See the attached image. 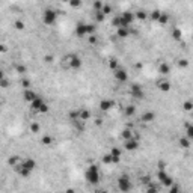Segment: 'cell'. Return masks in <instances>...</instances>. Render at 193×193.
<instances>
[{
    "label": "cell",
    "mask_w": 193,
    "mask_h": 193,
    "mask_svg": "<svg viewBox=\"0 0 193 193\" xmlns=\"http://www.w3.org/2000/svg\"><path fill=\"white\" fill-rule=\"evenodd\" d=\"M157 89L161 92H169L171 91V82L166 77H161L160 80H157Z\"/></svg>",
    "instance_id": "ba28073f"
},
{
    "label": "cell",
    "mask_w": 193,
    "mask_h": 193,
    "mask_svg": "<svg viewBox=\"0 0 193 193\" xmlns=\"http://www.w3.org/2000/svg\"><path fill=\"white\" fill-rule=\"evenodd\" d=\"M45 62H53V56H45Z\"/></svg>",
    "instance_id": "ab89813d"
},
{
    "label": "cell",
    "mask_w": 193,
    "mask_h": 193,
    "mask_svg": "<svg viewBox=\"0 0 193 193\" xmlns=\"http://www.w3.org/2000/svg\"><path fill=\"white\" fill-rule=\"evenodd\" d=\"M109 68L112 71H116L118 68H119V64H118V60L116 59H112L110 62H109Z\"/></svg>",
    "instance_id": "d4e9b609"
},
{
    "label": "cell",
    "mask_w": 193,
    "mask_h": 193,
    "mask_svg": "<svg viewBox=\"0 0 193 193\" xmlns=\"http://www.w3.org/2000/svg\"><path fill=\"white\" fill-rule=\"evenodd\" d=\"M158 72H160L163 77H166V75L171 72V65H169L168 62H160V65H158Z\"/></svg>",
    "instance_id": "7c38bea8"
},
{
    "label": "cell",
    "mask_w": 193,
    "mask_h": 193,
    "mask_svg": "<svg viewBox=\"0 0 193 193\" xmlns=\"http://www.w3.org/2000/svg\"><path fill=\"white\" fill-rule=\"evenodd\" d=\"M115 79H116L118 82H121V83H125V82L128 80V72L119 67L118 70L115 71Z\"/></svg>",
    "instance_id": "9c48e42d"
},
{
    "label": "cell",
    "mask_w": 193,
    "mask_h": 193,
    "mask_svg": "<svg viewBox=\"0 0 193 193\" xmlns=\"http://www.w3.org/2000/svg\"><path fill=\"white\" fill-rule=\"evenodd\" d=\"M103 160H104V163H113V158H112V156H110V152H109V154H106Z\"/></svg>",
    "instance_id": "d590c367"
},
{
    "label": "cell",
    "mask_w": 193,
    "mask_h": 193,
    "mask_svg": "<svg viewBox=\"0 0 193 193\" xmlns=\"http://www.w3.org/2000/svg\"><path fill=\"white\" fill-rule=\"evenodd\" d=\"M85 178H86V181L89 184L97 186L100 183V171H98V168L95 164H91L86 169V172H85Z\"/></svg>",
    "instance_id": "7a4b0ae2"
},
{
    "label": "cell",
    "mask_w": 193,
    "mask_h": 193,
    "mask_svg": "<svg viewBox=\"0 0 193 193\" xmlns=\"http://www.w3.org/2000/svg\"><path fill=\"white\" fill-rule=\"evenodd\" d=\"M30 109H32V112H36V113H47L48 112V106L41 97H38L33 103H30Z\"/></svg>",
    "instance_id": "3957f363"
},
{
    "label": "cell",
    "mask_w": 193,
    "mask_h": 193,
    "mask_svg": "<svg viewBox=\"0 0 193 193\" xmlns=\"http://www.w3.org/2000/svg\"><path fill=\"white\" fill-rule=\"evenodd\" d=\"M124 112H125V115H127V116H133V115H134V112H136V107H134V106H127Z\"/></svg>",
    "instance_id": "cb8c5ba5"
},
{
    "label": "cell",
    "mask_w": 193,
    "mask_h": 193,
    "mask_svg": "<svg viewBox=\"0 0 193 193\" xmlns=\"http://www.w3.org/2000/svg\"><path fill=\"white\" fill-rule=\"evenodd\" d=\"M122 139H124V142L133 139V131H131L130 128H125V130L122 131Z\"/></svg>",
    "instance_id": "ac0fdd59"
},
{
    "label": "cell",
    "mask_w": 193,
    "mask_h": 193,
    "mask_svg": "<svg viewBox=\"0 0 193 193\" xmlns=\"http://www.w3.org/2000/svg\"><path fill=\"white\" fill-rule=\"evenodd\" d=\"M134 15H136V18H139V20H146L148 18V12H145V11H137V12H134Z\"/></svg>",
    "instance_id": "484cf974"
},
{
    "label": "cell",
    "mask_w": 193,
    "mask_h": 193,
    "mask_svg": "<svg viewBox=\"0 0 193 193\" xmlns=\"http://www.w3.org/2000/svg\"><path fill=\"white\" fill-rule=\"evenodd\" d=\"M95 193H107V192H106V190H97Z\"/></svg>",
    "instance_id": "60d3db41"
},
{
    "label": "cell",
    "mask_w": 193,
    "mask_h": 193,
    "mask_svg": "<svg viewBox=\"0 0 193 193\" xmlns=\"http://www.w3.org/2000/svg\"><path fill=\"white\" fill-rule=\"evenodd\" d=\"M39 130H41V127H39V124L38 122L30 124V131H32V133H39Z\"/></svg>",
    "instance_id": "f546056e"
},
{
    "label": "cell",
    "mask_w": 193,
    "mask_h": 193,
    "mask_svg": "<svg viewBox=\"0 0 193 193\" xmlns=\"http://www.w3.org/2000/svg\"><path fill=\"white\" fill-rule=\"evenodd\" d=\"M192 38H193V35H192Z\"/></svg>",
    "instance_id": "ee69618b"
},
{
    "label": "cell",
    "mask_w": 193,
    "mask_h": 193,
    "mask_svg": "<svg viewBox=\"0 0 193 193\" xmlns=\"http://www.w3.org/2000/svg\"><path fill=\"white\" fill-rule=\"evenodd\" d=\"M21 83H23V88H26V89L30 88V82H29V80H23Z\"/></svg>",
    "instance_id": "f35d334b"
},
{
    "label": "cell",
    "mask_w": 193,
    "mask_h": 193,
    "mask_svg": "<svg viewBox=\"0 0 193 193\" xmlns=\"http://www.w3.org/2000/svg\"><path fill=\"white\" fill-rule=\"evenodd\" d=\"M88 38H89V42H91V44H95V42H98V38H97L95 35L88 36Z\"/></svg>",
    "instance_id": "74e56055"
},
{
    "label": "cell",
    "mask_w": 193,
    "mask_h": 193,
    "mask_svg": "<svg viewBox=\"0 0 193 193\" xmlns=\"http://www.w3.org/2000/svg\"><path fill=\"white\" fill-rule=\"evenodd\" d=\"M82 5V2H77V0H74V2H70V6L71 8H79Z\"/></svg>",
    "instance_id": "8d00e7d4"
},
{
    "label": "cell",
    "mask_w": 193,
    "mask_h": 193,
    "mask_svg": "<svg viewBox=\"0 0 193 193\" xmlns=\"http://www.w3.org/2000/svg\"><path fill=\"white\" fill-rule=\"evenodd\" d=\"M181 36H183L181 29H174V30H172V38H174V39H179Z\"/></svg>",
    "instance_id": "f1b7e54d"
},
{
    "label": "cell",
    "mask_w": 193,
    "mask_h": 193,
    "mask_svg": "<svg viewBox=\"0 0 193 193\" xmlns=\"http://www.w3.org/2000/svg\"><path fill=\"white\" fill-rule=\"evenodd\" d=\"M181 193H184V192H181Z\"/></svg>",
    "instance_id": "7bdbcfd3"
},
{
    "label": "cell",
    "mask_w": 193,
    "mask_h": 193,
    "mask_svg": "<svg viewBox=\"0 0 193 193\" xmlns=\"http://www.w3.org/2000/svg\"><path fill=\"white\" fill-rule=\"evenodd\" d=\"M130 94L134 97V98H137V100H143L145 98V91L142 88L141 85H137V83H133L131 86H130Z\"/></svg>",
    "instance_id": "52a82bcc"
},
{
    "label": "cell",
    "mask_w": 193,
    "mask_h": 193,
    "mask_svg": "<svg viewBox=\"0 0 193 193\" xmlns=\"http://www.w3.org/2000/svg\"><path fill=\"white\" fill-rule=\"evenodd\" d=\"M101 12H103L104 15L110 14V12H112V6H110V5H106V3H104V6H103V11H101Z\"/></svg>",
    "instance_id": "836d02e7"
},
{
    "label": "cell",
    "mask_w": 193,
    "mask_h": 193,
    "mask_svg": "<svg viewBox=\"0 0 193 193\" xmlns=\"http://www.w3.org/2000/svg\"><path fill=\"white\" fill-rule=\"evenodd\" d=\"M161 14H163V12H160V11H152V12H151V20H154V21H157L158 23V20H160V17H161Z\"/></svg>",
    "instance_id": "83f0119b"
},
{
    "label": "cell",
    "mask_w": 193,
    "mask_h": 193,
    "mask_svg": "<svg viewBox=\"0 0 193 193\" xmlns=\"http://www.w3.org/2000/svg\"><path fill=\"white\" fill-rule=\"evenodd\" d=\"M56 20H57V12L54 11V9H45L44 12H42V21H44V24H48V26H52L56 23Z\"/></svg>",
    "instance_id": "8992f818"
},
{
    "label": "cell",
    "mask_w": 193,
    "mask_h": 193,
    "mask_svg": "<svg viewBox=\"0 0 193 193\" xmlns=\"http://www.w3.org/2000/svg\"><path fill=\"white\" fill-rule=\"evenodd\" d=\"M41 142H42V145L50 146V145H53V137H52V136H48V134H45V136H42Z\"/></svg>",
    "instance_id": "7402d4cb"
},
{
    "label": "cell",
    "mask_w": 193,
    "mask_h": 193,
    "mask_svg": "<svg viewBox=\"0 0 193 193\" xmlns=\"http://www.w3.org/2000/svg\"><path fill=\"white\" fill-rule=\"evenodd\" d=\"M14 26H15V29H18V30H23V29H24V23L20 21V20H17V21L14 23Z\"/></svg>",
    "instance_id": "e575fe53"
},
{
    "label": "cell",
    "mask_w": 193,
    "mask_h": 193,
    "mask_svg": "<svg viewBox=\"0 0 193 193\" xmlns=\"http://www.w3.org/2000/svg\"><path fill=\"white\" fill-rule=\"evenodd\" d=\"M113 101L112 100H101V103H100V109L103 110V112H107V110H110L112 107H113Z\"/></svg>",
    "instance_id": "2e32d148"
},
{
    "label": "cell",
    "mask_w": 193,
    "mask_h": 193,
    "mask_svg": "<svg viewBox=\"0 0 193 193\" xmlns=\"http://www.w3.org/2000/svg\"><path fill=\"white\" fill-rule=\"evenodd\" d=\"M157 181H158V183H161L164 187H171V186L174 184L172 176L169 175L164 169H158V171H157Z\"/></svg>",
    "instance_id": "5b68a950"
},
{
    "label": "cell",
    "mask_w": 193,
    "mask_h": 193,
    "mask_svg": "<svg viewBox=\"0 0 193 193\" xmlns=\"http://www.w3.org/2000/svg\"><path fill=\"white\" fill-rule=\"evenodd\" d=\"M168 21H169V15H168L166 12H163V14H161V17H160V20H158V24L164 26V24H166Z\"/></svg>",
    "instance_id": "4316f807"
},
{
    "label": "cell",
    "mask_w": 193,
    "mask_h": 193,
    "mask_svg": "<svg viewBox=\"0 0 193 193\" xmlns=\"http://www.w3.org/2000/svg\"><path fill=\"white\" fill-rule=\"evenodd\" d=\"M60 67L64 68V70H79L80 67H82V59L77 56V54H68V56H65L62 60H60Z\"/></svg>",
    "instance_id": "6da1fadb"
},
{
    "label": "cell",
    "mask_w": 193,
    "mask_h": 193,
    "mask_svg": "<svg viewBox=\"0 0 193 193\" xmlns=\"http://www.w3.org/2000/svg\"><path fill=\"white\" fill-rule=\"evenodd\" d=\"M186 137L189 141H193V124H189L186 128Z\"/></svg>",
    "instance_id": "ffe728a7"
},
{
    "label": "cell",
    "mask_w": 193,
    "mask_h": 193,
    "mask_svg": "<svg viewBox=\"0 0 193 193\" xmlns=\"http://www.w3.org/2000/svg\"><path fill=\"white\" fill-rule=\"evenodd\" d=\"M183 109H184V112H192L193 110V101L192 100L184 101V103H183Z\"/></svg>",
    "instance_id": "603a6c76"
},
{
    "label": "cell",
    "mask_w": 193,
    "mask_h": 193,
    "mask_svg": "<svg viewBox=\"0 0 193 193\" xmlns=\"http://www.w3.org/2000/svg\"><path fill=\"white\" fill-rule=\"evenodd\" d=\"M169 193H181L179 186H178V184H172V186L169 187Z\"/></svg>",
    "instance_id": "4dcf8cb0"
},
{
    "label": "cell",
    "mask_w": 193,
    "mask_h": 193,
    "mask_svg": "<svg viewBox=\"0 0 193 193\" xmlns=\"http://www.w3.org/2000/svg\"><path fill=\"white\" fill-rule=\"evenodd\" d=\"M124 148L127 149V151H136L137 148H139V141L137 139H130V141H125L124 142Z\"/></svg>",
    "instance_id": "30bf717a"
},
{
    "label": "cell",
    "mask_w": 193,
    "mask_h": 193,
    "mask_svg": "<svg viewBox=\"0 0 193 193\" xmlns=\"http://www.w3.org/2000/svg\"><path fill=\"white\" fill-rule=\"evenodd\" d=\"M23 98H24V101H27V103H33L36 98H38V95H36L32 89H24V92H23Z\"/></svg>",
    "instance_id": "8fae6325"
},
{
    "label": "cell",
    "mask_w": 193,
    "mask_h": 193,
    "mask_svg": "<svg viewBox=\"0 0 193 193\" xmlns=\"http://www.w3.org/2000/svg\"><path fill=\"white\" fill-rule=\"evenodd\" d=\"M77 115H79V119L83 121V122H86L89 118H91V112H89L88 109H79V110H77Z\"/></svg>",
    "instance_id": "4fadbf2b"
},
{
    "label": "cell",
    "mask_w": 193,
    "mask_h": 193,
    "mask_svg": "<svg viewBox=\"0 0 193 193\" xmlns=\"http://www.w3.org/2000/svg\"><path fill=\"white\" fill-rule=\"evenodd\" d=\"M104 14L103 12H95V20H97V23H101L103 20H104Z\"/></svg>",
    "instance_id": "d6a6232c"
},
{
    "label": "cell",
    "mask_w": 193,
    "mask_h": 193,
    "mask_svg": "<svg viewBox=\"0 0 193 193\" xmlns=\"http://www.w3.org/2000/svg\"><path fill=\"white\" fill-rule=\"evenodd\" d=\"M145 193H158L157 186H156L154 183H149V184L146 186V190H145Z\"/></svg>",
    "instance_id": "44dd1931"
},
{
    "label": "cell",
    "mask_w": 193,
    "mask_h": 193,
    "mask_svg": "<svg viewBox=\"0 0 193 193\" xmlns=\"http://www.w3.org/2000/svg\"><path fill=\"white\" fill-rule=\"evenodd\" d=\"M178 67L179 68H187L189 67V60L187 59H179L178 60Z\"/></svg>",
    "instance_id": "1f68e13d"
},
{
    "label": "cell",
    "mask_w": 193,
    "mask_h": 193,
    "mask_svg": "<svg viewBox=\"0 0 193 193\" xmlns=\"http://www.w3.org/2000/svg\"><path fill=\"white\" fill-rule=\"evenodd\" d=\"M67 193H74V190H71V189H68V190H67Z\"/></svg>",
    "instance_id": "b9f144b4"
},
{
    "label": "cell",
    "mask_w": 193,
    "mask_h": 193,
    "mask_svg": "<svg viewBox=\"0 0 193 193\" xmlns=\"http://www.w3.org/2000/svg\"><path fill=\"white\" fill-rule=\"evenodd\" d=\"M116 33L119 38H127V36L130 35V29H125V27H121V29H118L116 30Z\"/></svg>",
    "instance_id": "d6986e66"
},
{
    "label": "cell",
    "mask_w": 193,
    "mask_h": 193,
    "mask_svg": "<svg viewBox=\"0 0 193 193\" xmlns=\"http://www.w3.org/2000/svg\"><path fill=\"white\" fill-rule=\"evenodd\" d=\"M110 156L113 158V163H119L121 161V149L119 148H112Z\"/></svg>",
    "instance_id": "9a60e30c"
},
{
    "label": "cell",
    "mask_w": 193,
    "mask_h": 193,
    "mask_svg": "<svg viewBox=\"0 0 193 193\" xmlns=\"http://www.w3.org/2000/svg\"><path fill=\"white\" fill-rule=\"evenodd\" d=\"M154 119H156V113H154V112H145V113L141 116L142 122H148V124H149V122H152Z\"/></svg>",
    "instance_id": "5bb4252c"
},
{
    "label": "cell",
    "mask_w": 193,
    "mask_h": 193,
    "mask_svg": "<svg viewBox=\"0 0 193 193\" xmlns=\"http://www.w3.org/2000/svg\"><path fill=\"white\" fill-rule=\"evenodd\" d=\"M190 142H192V141H189V139L184 136V137H181V139L178 141V143H179V146H181V148H184V149H189V148H190Z\"/></svg>",
    "instance_id": "e0dca14e"
},
{
    "label": "cell",
    "mask_w": 193,
    "mask_h": 193,
    "mask_svg": "<svg viewBox=\"0 0 193 193\" xmlns=\"http://www.w3.org/2000/svg\"><path fill=\"white\" fill-rule=\"evenodd\" d=\"M118 189L121 190V193H128L133 189V183L127 175H121L118 178Z\"/></svg>",
    "instance_id": "277c9868"
}]
</instances>
